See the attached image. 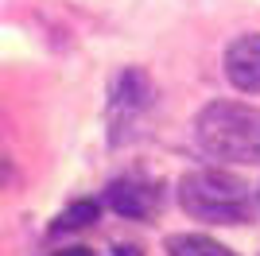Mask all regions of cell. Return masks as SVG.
Segmentation results:
<instances>
[{
	"mask_svg": "<svg viewBox=\"0 0 260 256\" xmlns=\"http://www.w3.org/2000/svg\"><path fill=\"white\" fill-rule=\"evenodd\" d=\"M179 206L194 221L245 225L256 213V190L225 167H198L179 179Z\"/></svg>",
	"mask_w": 260,
	"mask_h": 256,
	"instance_id": "obj_1",
	"label": "cell"
},
{
	"mask_svg": "<svg viewBox=\"0 0 260 256\" xmlns=\"http://www.w3.org/2000/svg\"><path fill=\"white\" fill-rule=\"evenodd\" d=\"M194 140L214 159L260 167V109L245 101H210L194 117Z\"/></svg>",
	"mask_w": 260,
	"mask_h": 256,
	"instance_id": "obj_2",
	"label": "cell"
},
{
	"mask_svg": "<svg viewBox=\"0 0 260 256\" xmlns=\"http://www.w3.org/2000/svg\"><path fill=\"white\" fill-rule=\"evenodd\" d=\"M155 105V85L148 70L140 66H124L113 85H109V124H113V144L124 140V132L140 124V117Z\"/></svg>",
	"mask_w": 260,
	"mask_h": 256,
	"instance_id": "obj_3",
	"label": "cell"
},
{
	"mask_svg": "<svg viewBox=\"0 0 260 256\" xmlns=\"http://www.w3.org/2000/svg\"><path fill=\"white\" fill-rule=\"evenodd\" d=\"M105 206L132 221H152L163 210V182L148 175H120L105 186Z\"/></svg>",
	"mask_w": 260,
	"mask_h": 256,
	"instance_id": "obj_4",
	"label": "cell"
},
{
	"mask_svg": "<svg viewBox=\"0 0 260 256\" xmlns=\"http://www.w3.org/2000/svg\"><path fill=\"white\" fill-rule=\"evenodd\" d=\"M221 66H225V78L233 89L241 93H260V35H237V39L225 47L221 54Z\"/></svg>",
	"mask_w": 260,
	"mask_h": 256,
	"instance_id": "obj_5",
	"label": "cell"
},
{
	"mask_svg": "<svg viewBox=\"0 0 260 256\" xmlns=\"http://www.w3.org/2000/svg\"><path fill=\"white\" fill-rule=\"evenodd\" d=\"M163 248H167V256H237L233 248H225L206 233H171L163 241Z\"/></svg>",
	"mask_w": 260,
	"mask_h": 256,
	"instance_id": "obj_6",
	"label": "cell"
},
{
	"mask_svg": "<svg viewBox=\"0 0 260 256\" xmlns=\"http://www.w3.org/2000/svg\"><path fill=\"white\" fill-rule=\"evenodd\" d=\"M101 217V202H93V198H82V202H70L58 217H54L51 233H74V229H86V225H93Z\"/></svg>",
	"mask_w": 260,
	"mask_h": 256,
	"instance_id": "obj_7",
	"label": "cell"
},
{
	"mask_svg": "<svg viewBox=\"0 0 260 256\" xmlns=\"http://www.w3.org/2000/svg\"><path fill=\"white\" fill-rule=\"evenodd\" d=\"M51 256H93V248H86V245H74V248H58V252H51Z\"/></svg>",
	"mask_w": 260,
	"mask_h": 256,
	"instance_id": "obj_8",
	"label": "cell"
},
{
	"mask_svg": "<svg viewBox=\"0 0 260 256\" xmlns=\"http://www.w3.org/2000/svg\"><path fill=\"white\" fill-rule=\"evenodd\" d=\"M117 256H140V248H124V245H120V248H117Z\"/></svg>",
	"mask_w": 260,
	"mask_h": 256,
	"instance_id": "obj_9",
	"label": "cell"
},
{
	"mask_svg": "<svg viewBox=\"0 0 260 256\" xmlns=\"http://www.w3.org/2000/svg\"><path fill=\"white\" fill-rule=\"evenodd\" d=\"M256 210H260V186H256Z\"/></svg>",
	"mask_w": 260,
	"mask_h": 256,
	"instance_id": "obj_10",
	"label": "cell"
}]
</instances>
